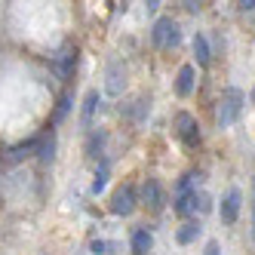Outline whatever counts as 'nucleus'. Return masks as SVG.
<instances>
[{"instance_id": "obj_21", "label": "nucleus", "mask_w": 255, "mask_h": 255, "mask_svg": "<svg viewBox=\"0 0 255 255\" xmlns=\"http://www.w3.org/2000/svg\"><path fill=\"white\" fill-rule=\"evenodd\" d=\"M252 209H255V206H252ZM252 222H255V215H252Z\"/></svg>"}, {"instance_id": "obj_4", "label": "nucleus", "mask_w": 255, "mask_h": 255, "mask_svg": "<svg viewBox=\"0 0 255 255\" xmlns=\"http://www.w3.org/2000/svg\"><path fill=\"white\" fill-rule=\"evenodd\" d=\"M175 126H178V135H181V141H185L188 148H194V144L200 141V126H197V120H194L191 114L181 111V114L175 117Z\"/></svg>"}, {"instance_id": "obj_17", "label": "nucleus", "mask_w": 255, "mask_h": 255, "mask_svg": "<svg viewBox=\"0 0 255 255\" xmlns=\"http://www.w3.org/2000/svg\"><path fill=\"white\" fill-rule=\"evenodd\" d=\"M240 12H243V15H255V0H243V3H240Z\"/></svg>"}, {"instance_id": "obj_11", "label": "nucleus", "mask_w": 255, "mask_h": 255, "mask_svg": "<svg viewBox=\"0 0 255 255\" xmlns=\"http://www.w3.org/2000/svg\"><path fill=\"white\" fill-rule=\"evenodd\" d=\"M52 151H56V135L46 132V135L40 138V144H37V157L46 163V160H52Z\"/></svg>"}, {"instance_id": "obj_1", "label": "nucleus", "mask_w": 255, "mask_h": 255, "mask_svg": "<svg viewBox=\"0 0 255 255\" xmlns=\"http://www.w3.org/2000/svg\"><path fill=\"white\" fill-rule=\"evenodd\" d=\"M243 102H246V96L240 93V89H225L222 93V99H218V108H215V120H218V126H231V123H237V117H240V111H243Z\"/></svg>"}, {"instance_id": "obj_6", "label": "nucleus", "mask_w": 255, "mask_h": 255, "mask_svg": "<svg viewBox=\"0 0 255 255\" xmlns=\"http://www.w3.org/2000/svg\"><path fill=\"white\" fill-rule=\"evenodd\" d=\"M191 89H194V65H181L178 80H175V93L178 96H191Z\"/></svg>"}, {"instance_id": "obj_19", "label": "nucleus", "mask_w": 255, "mask_h": 255, "mask_svg": "<svg viewBox=\"0 0 255 255\" xmlns=\"http://www.w3.org/2000/svg\"><path fill=\"white\" fill-rule=\"evenodd\" d=\"M185 9H188V12H197V9H200V3H194V0H188V3H185Z\"/></svg>"}, {"instance_id": "obj_2", "label": "nucleus", "mask_w": 255, "mask_h": 255, "mask_svg": "<svg viewBox=\"0 0 255 255\" xmlns=\"http://www.w3.org/2000/svg\"><path fill=\"white\" fill-rule=\"evenodd\" d=\"M151 40H154V46H160V49H169V46H178V40H181V34H178V25L172 22V19H157V25H154V31H151Z\"/></svg>"}, {"instance_id": "obj_12", "label": "nucleus", "mask_w": 255, "mask_h": 255, "mask_svg": "<svg viewBox=\"0 0 255 255\" xmlns=\"http://www.w3.org/2000/svg\"><path fill=\"white\" fill-rule=\"evenodd\" d=\"M37 144H40V138H31V141H25V144H15V148L9 151V160L15 163V160H22V157L34 154V151H37Z\"/></svg>"}, {"instance_id": "obj_7", "label": "nucleus", "mask_w": 255, "mask_h": 255, "mask_svg": "<svg viewBox=\"0 0 255 255\" xmlns=\"http://www.w3.org/2000/svg\"><path fill=\"white\" fill-rule=\"evenodd\" d=\"M123 65H111L108 68V93L111 96H120L123 93Z\"/></svg>"}, {"instance_id": "obj_18", "label": "nucleus", "mask_w": 255, "mask_h": 255, "mask_svg": "<svg viewBox=\"0 0 255 255\" xmlns=\"http://www.w3.org/2000/svg\"><path fill=\"white\" fill-rule=\"evenodd\" d=\"M203 255H222V246H218L215 240H209V243H206V249H203Z\"/></svg>"}, {"instance_id": "obj_10", "label": "nucleus", "mask_w": 255, "mask_h": 255, "mask_svg": "<svg viewBox=\"0 0 255 255\" xmlns=\"http://www.w3.org/2000/svg\"><path fill=\"white\" fill-rule=\"evenodd\" d=\"M141 194H144V203H148L151 209H160V185H157L154 178H148V181H144Z\"/></svg>"}, {"instance_id": "obj_3", "label": "nucleus", "mask_w": 255, "mask_h": 255, "mask_svg": "<svg viewBox=\"0 0 255 255\" xmlns=\"http://www.w3.org/2000/svg\"><path fill=\"white\" fill-rule=\"evenodd\" d=\"M132 209H135V188H132V185L117 188L114 197H111V212H114V215H129Z\"/></svg>"}, {"instance_id": "obj_14", "label": "nucleus", "mask_w": 255, "mask_h": 255, "mask_svg": "<svg viewBox=\"0 0 255 255\" xmlns=\"http://www.w3.org/2000/svg\"><path fill=\"white\" fill-rule=\"evenodd\" d=\"M96 105H99V93H86V102H83V120L89 123V117L96 114Z\"/></svg>"}, {"instance_id": "obj_13", "label": "nucleus", "mask_w": 255, "mask_h": 255, "mask_svg": "<svg viewBox=\"0 0 255 255\" xmlns=\"http://www.w3.org/2000/svg\"><path fill=\"white\" fill-rule=\"evenodd\" d=\"M194 56H197L200 65H209V43H206L203 34H197V37H194Z\"/></svg>"}, {"instance_id": "obj_9", "label": "nucleus", "mask_w": 255, "mask_h": 255, "mask_svg": "<svg viewBox=\"0 0 255 255\" xmlns=\"http://www.w3.org/2000/svg\"><path fill=\"white\" fill-rule=\"evenodd\" d=\"M200 231H203V228H200V222H185V225L178 228L175 240H178V243H194L197 237H200Z\"/></svg>"}, {"instance_id": "obj_15", "label": "nucleus", "mask_w": 255, "mask_h": 255, "mask_svg": "<svg viewBox=\"0 0 255 255\" xmlns=\"http://www.w3.org/2000/svg\"><path fill=\"white\" fill-rule=\"evenodd\" d=\"M68 108H71V99H62V102H59V108H56V117H52V123H62V120H65V114H68Z\"/></svg>"}, {"instance_id": "obj_16", "label": "nucleus", "mask_w": 255, "mask_h": 255, "mask_svg": "<svg viewBox=\"0 0 255 255\" xmlns=\"http://www.w3.org/2000/svg\"><path fill=\"white\" fill-rule=\"evenodd\" d=\"M105 181H108V166H102V169H99V175H96V181H93V191H96V194L105 188Z\"/></svg>"}, {"instance_id": "obj_5", "label": "nucleus", "mask_w": 255, "mask_h": 255, "mask_svg": "<svg viewBox=\"0 0 255 255\" xmlns=\"http://www.w3.org/2000/svg\"><path fill=\"white\" fill-rule=\"evenodd\" d=\"M240 203H243L240 191H228V197L222 200V222L225 225H234L237 222V215H240Z\"/></svg>"}, {"instance_id": "obj_8", "label": "nucleus", "mask_w": 255, "mask_h": 255, "mask_svg": "<svg viewBox=\"0 0 255 255\" xmlns=\"http://www.w3.org/2000/svg\"><path fill=\"white\" fill-rule=\"evenodd\" d=\"M151 246H154V237L148 231H135L132 234V249H135V255H148Z\"/></svg>"}, {"instance_id": "obj_20", "label": "nucleus", "mask_w": 255, "mask_h": 255, "mask_svg": "<svg viewBox=\"0 0 255 255\" xmlns=\"http://www.w3.org/2000/svg\"><path fill=\"white\" fill-rule=\"evenodd\" d=\"M252 102H255V89H252Z\"/></svg>"}]
</instances>
